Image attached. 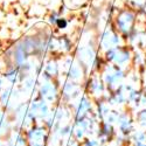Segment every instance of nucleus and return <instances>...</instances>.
Here are the masks:
<instances>
[{"label":"nucleus","instance_id":"obj_6","mask_svg":"<svg viewBox=\"0 0 146 146\" xmlns=\"http://www.w3.org/2000/svg\"><path fill=\"white\" fill-rule=\"evenodd\" d=\"M84 89H86L87 94H89L96 100H101L105 97L108 91L100 72H92V74L88 75L86 84H84Z\"/></svg>","mask_w":146,"mask_h":146},{"label":"nucleus","instance_id":"obj_3","mask_svg":"<svg viewBox=\"0 0 146 146\" xmlns=\"http://www.w3.org/2000/svg\"><path fill=\"white\" fill-rule=\"evenodd\" d=\"M133 48L129 44H121L103 53V58L106 63L119 66L121 68H129L132 64Z\"/></svg>","mask_w":146,"mask_h":146},{"label":"nucleus","instance_id":"obj_10","mask_svg":"<svg viewBox=\"0 0 146 146\" xmlns=\"http://www.w3.org/2000/svg\"><path fill=\"white\" fill-rule=\"evenodd\" d=\"M60 74V64L56 60H49L48 62L44 64L42 75L47 82L53 81L55 77H57Z\"/></svg>","mask_w":146,"mask_h":146},{"label":"nucleus","instance_id":"obj_9","mask_svg":"<svg viewBox=\"0 0 146 146\" xmlns=\"http://www.w3.org/2000/svg\"><path fill=\"white\" fill-rule=\"evenodd\" d=\"M58 88L55 82L49 81L43 83L40 87V97L41 100L46 101L47 103H54L58 98Z\"/></svg>","mask_w":146,"mask_h":146},{"label":"nucleus","instance_id":"obj_2","mask_svg":"<svg viewBox=\"0 0 146 146\" xmlns=\"http://www.w3.org/2000/svg\"><path fill=\"white\" fill-rule=\"evenodd\" d=\"M137 23H138L137 12L129 8V7L121 8L120 11H118L113 18V21H112L113 27L123 36L124 40L136 29Z\"/></svg>","mask_w":146,"mask_h":146},{"label":"nucleus","instance_id":"obj_13","mask_svg":"<svg viewBox=\"0 0 146 146\" xmlns=\"http://www.w3.org/2000/svg\"><path fill=\"white\" fill-rule=\"evenodd\" d=\"M56 41H57V49H60L63 53H70L72 50V48H74L71 39L68 38L67 35L58 36V38L56 39Z\"/></svg>","mask_w":146,"mask_h":146},{"label":"nucleus","instance_id":"obj_11","mask_svg":"<svg viewBox=\"0 0 146 146\" xmlns=\"http://www.w3.org/2000/svg\"><path fill=\"white\" fill-rule=\"evenodd\" d=\"M46 139V130L41 126H35L29 131V140L34 141V146H43Z\"/></svg>","mask_w":146,"mask_h":146},{"label":"nucleus","instance_id":"obj_5","mask_svg":"<svg viewBox=\"0 0 146 146\" xmlns=\"http://www.w3.org/2000/svg\"><path fill=\"white\" fill-rule=\"evenodd\" d=\"M62 68L64 70V75H66L67 80L74 81V82L81 83L87 75L86 70L81 66V63L71 55H68L63 58Z\"/></svg>","mask_w":146,"mask_h":146},{"label":"nucleus","instance_id":"obj_18","mask_svg":"<svg viewBox=\"0 0 146 146\" xmlns=\"http://www.w3.org/2000/svg\"><path fill=\"white\" fill-rule=\"evenodd\" d=\"M145 5H146V0H145Z\"/></svg>","mask_w":146,"mask_h":146},{"label":"nucleus","instance_id":"obj_8","mask_svg":"<svg viewBox=\"0 0 146 146\" xmlns=\"http://www.w3.org/2000/svg\"><path fill=\"white\" fill-rule=\"evenodd\" d=\"M92 110V102L89 98V96L82 95L76 102L75 105V118L76 120H81L88 117Z\"/></svg>","mask_w":146,"mask_h":146},{"label":"nucleus","instance_id":"obj_17","mask_svg":"<svg viewBox=\"0 0 146 146\" xmlns=\"http://www.w3.org/2000/svg\"><path fill=\"white\" fill-rule=\"evenodd\" d=\"M141 83H143V91L146 92V74L143 75V81H141Z\"/></svg>","mask_w":146,"mask_h":146},{"label":"nucleus","instance_id":"obj_16","mask_svg":"<svg viewBox=\"0 0 146 146\" xmlns=\"http://www.w3.org/2000/svg\"><path fill=\"white\" fill-rule=\"evenodd\" d=\"M61 17V14L58 13V12H56V11H54L53 13L50 14V17H49V22H50V25H54L55 26V23H56V21H57V19Z\"/></svg>","mask_w":146,"mask_h":146},{"label":"nucleus","instance_id":"obj_15","mask_svg":"<svg viewBox=\"0 0 146 146\" xmlns=\"http://www.w3.org/2000/svg\"><path fill=\"white\" fill-rule=\"evenodd\" d=\"M55 26H56V28L60 29V31H64V29H67L68 26H69V21H68V19L64 18V17H60V18L57 19L56 23H55Z\"/></svg>","mask_w":146,"mask_h":146},{"label":"nucleus","instance_id":"obj_7","mask_svg":"<svg viewBox=\"0 0 146 146\" xmlns=\"http://www.w3.org/2000/svg\"><path fill=\"white\" fill-rule=\"evenodd\" d=\"M83 86L78 82H74L70 80H66L61 86V96L68 102L77 101L82 96Z\"/></svg>","mask_w":146,"mask_h":146},{"label":"nucleus","instance_id":"obj_14","mask_svg":"<svg viewBox=\"0 0 146 146\" xmlns=\"http://www.w3.org/2000/svg\"><path fill=\"white\" fill-rule=\"evenodd\" d=\"M137 121L140 126L146 129V108H143L141 110L137 112Z\"/></svg>","mask_w":146,"mask_h":146},{"label":"nucleus","instance_id":"obj_12","mask_svg":"<svg viewBox=\"0 0 146 146\" xmlns=\"http://www.w3.org/2000/svg\"><path fill=\"white\" fill-rule=\"evenodd\" d=\"M110 104H109V102L105 100H98V102H97V105H96V113H97V119H102L104 120L105 117L109 115V112L111 111L110 109Z\"/></svg>","mask_w":146,"mask_h":146},{"label":"nucleus","instance_id":"obj_1","mask_svg":"<svg viewBox=\"0 0 146 146\" xmlns=\"http://www.w3.org/2000/svg\"><path fill=\"white\" fill-rule=\"evenodd\" d=\"M127 74H129V69L121 68L119 66L111 63H105L102 70L100 71V75L109 92L118 89L127 78Z\"/></svg>","mask_w":146,"mask_h":146},{"label":"nucleus","instance_id":"obj_4","mask_svg":"<svg viewBox=\"0 0 146 146\" xmlns=\"http://www.w3.org/2000/svg\"><path fill=\"white\" fill-rule=\"evenodd\" d=\"M121 44H125V40L123 36L116 31L112 23L106 26L103 29V32L101 33L100 38H98V41H97V47H98V49L102 50L103 53L108 49H111V48H115V47H118Z\"/></svg>","mask_w":146,"mask_h":146}]
</instances>
